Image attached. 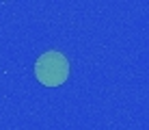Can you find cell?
Wrapping results in <instances>:
<instances>
[{
  "instance_id": "obj_1",
  "label": "cell",
  "mask_w": 149,
  "mask_h": 130,
  "mask_svg": "<svg viewBox=\"0 0 149 130\" xmlns=\"http://www.w3.org/2000/svg\"><path fill=\"white\" fill-rule=\"evenodd\" d=\"M35 74H37L39 82H43L48 87H58L69 76V63L61 52L50 50V52H45V54H41L37 59Z\"/></svg>"
}]
</instances>
